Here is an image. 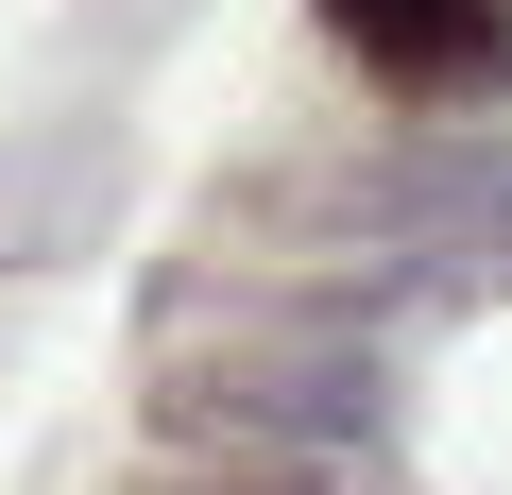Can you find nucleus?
<instances>
[{
	"label": "nucleus",
	"instance_id": "1",
	"mask_svg": "<svg viewBox=\"0 0 512 495\" xmlns=\"http://www.w3.org/2000/svg\"><path fill=\"white\" fill-rule=\"evenodd\" d=\"M154 427L205 444V461H376L393 376L325 325H256L222 359H154Z\"/></svg>",
	"mask_w": 512,
	"mask_h": 495
},
{
	"label": "nucleus",
	"instance_id": "2",
	"mask_svg": "<svg viewBox=\"0 0 512 495\" xmlns=\"http://www.w3.org/2000/svg\"><path fill=\"white\" fill-rule=\"evenodd\" d=\"M308 222L376 239V257H495L512 239V137L461 120V137H393V154H342L308 188Z\"/></svg>",
	"mask_w": 512,
	"mask_h": 495
},
{
	"label": "nucleus",
	"instance_id": "3",
	"mask_svg": "<svg viewBox=\"0 0 512 495\" xmlns=\"http://www.w3.org/2000/svg\"><path fill=\"white\" fill-rule=\"evenodd\" d=\"M325 35H342L376 86L461 103V86H495V69H512V0H325Z\"/></svg>",
	"mask_w": 512,
	"mask_h": 495
},
{
	"label": "nucleus",
	"instance_id": "4",
	"mask_svg": "<svg viewBox=\"0 0 512 495\" xmlns=\"http://www.w3.org/2000/svg\"><path fill=\"white\" fill-rule=\"evenodd\" d=\"M137 495H325V461H205V444H171V461H137Z\"/></svg>",
	"mask_w": 512,
	"mask_h": 495
}]
</instances>
